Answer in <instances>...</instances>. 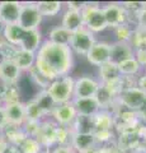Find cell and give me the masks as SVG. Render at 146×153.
I'll list each match as a JSON object with an SVG mask.
<instances>
[{
	"mask_svg": "<svg viewBox=\"0 0 146 153\" xmlns=\"http://www.w3.org/2000/svg\"><path fill=\"white\" fill-rule=\"evenodd\" d=\"M43 17L40 13L37 1H22V8L19 13V19L17 25L26 31L40 30Z\"/></svg>",
	"mask_w": 146,
	"mask_h": 153,
	"instance_id": "obj_4",
	"label": "cell"
},
{
	"mask_svg": "<svg viewBox=\"0 0 146 153\" xmlns=\"http://www.w3.org/2000/svg\"><path fill=\"white\" fill-rule=\"evenodd\" d=\"M102 9L107 22V27L111 30L130 23V17L121 3H106L102 5Z\"/></svg>",
	"mask_w": 146,
	"mask_h": 153,
	"instance_id": "obj_6",
	"label": "cell"
},
{
	"mask_svg": "<svg viewBox=\"0 0 146 153\" xmlns=\"http://www.w3.org/2000/svg\"><path fill=\"white\" fill-rule=\"evenodd\" d=\"M23 33H24V30L21 28L18 25L3 26V30H1L3 38L8 42V44H10V45L15 46V47H19Z\"/></svg>",
	"mask_w": 146,
	"mask_h": 153,
	"instance_id": "obj_27",
	"label": "cell"
},
{
	"mask_svg": "<svg viewBox=\"0 0 146 153\" xmlns=\"http://www.w3.org/2000/svg\"><path fill=\"white\" fill-rule=\"evenodd\" d=\"M134 28L135 26L131 25V23H126V25H122L120 27H117L113 30L114 33V41L117 42H128L131 41V37H132L134 33Z\"/></svg>",
	"mask_w": 146,
	"mask_h": 153,
	"instance_id": "obj_33",
	"label": "cell"
},
{
	"mask_svg": "<svg viewBox=\"0 0 146 153\" xmlns=\"http://www.w3.org/2000/svg\"><path fill=\"white\" fill-rule=\"evenodd\" d=\"M134 50H146V30L141 27H135L130 41Z\"/></svg>",
	"mask_w": 146,
	"mask_h": 153,
	"instance_id": "obj_34",
	"label": "cell"
},
{
	"mask_svg": "<svg viewBox=\"0 0 146 153\" xmlns=\"http://www.w3.org/2000/svg\"><path fill=\"white\" fill-rule=\"evenodd\" d=\"M73 105L76 114L79 116H88V117H93L98 111H99V105H98L97 100L94 97H88V98H74L73 100Z\"/></svg>",
	"mask_w": 146,
	"mask_h": 153,
	"instance_id": "obj_16",
	"label": "cell"
},
{
	"mask_svg": "<svg viewBox=\"0 0 146 153\" xmlns=\"http://www.w3.org/2000/svg\"><path fill=\"white\" fill-rule=\"evenodd\" d=\"M57 124L51 119H45L41 121L40 131L37 134L36 139L41 143L43 149H51L56 146V133H57Z\"/></svg>",
	"mask_w": 146,
	"mask_h": 153,
	"instance_id": "obj_11",
	"label": "cell"
},
{
	"mask_svg": "<svg viewBox=\"0 0 146 153\" xmlns=\"http://www.w3.org/2000/svg\"><path fill=\"white\" fill-rule=\"evenodd\" d=\"M37 55V54H36ZM34 69L38 71V73L43 76L46 80H48L51 83L52 80H55L56 78H59V74L56 73V71L51 68V66L46 63L43 59H41V57H36V63H34Z\"/></svg>",
	"mask_w": 146,
	"mask_h": 153,
	"instance_id": "obj_31",
	"label": "cell"
},
{
	"mask_svg": "<svg viewBox=\"0 0 146 153\" xmlns=\"http://www.w3.org/2000/svg\"><path fill=\"white\" fill-rule=\"evenodd\" d=\"M74 83L75 78L71 74L62 75L52 80L46 91L54 98L56 105L71 102L74 100Z\"/></svg>",
	"mask_w": 146,
	"mask_h": 153,
	"instance_id": "obj_2",
	"label": "cell"
},
{
	"mask_svg": "<svg viewBox=\"0 0 146 153\" xmlns=\"http://www.w3.org/2000/svg\"><path fill=\"white\" fill-rule=\"evenodd\" d=\"M69 128L73 134H93L94 133L93 117L79 116L78 115L74 123Z\"/></svg>",
	"mask_w": 146,
	"mask_h": 153,
	"instance_id": "obj_29",
	"label": "cell"
},
{
	"mask_svg": "<svg viewBox=\"0 0 146 153\" xmlns=\"http://www.w3.org/2000/svg\"><path fill=\"white\" fill-rule=\"evenodd\" d=\"M0 134L4 137V139H5L9 144L15 146V147H19L23 143V140L27 138L22 126L12 125V124H8V125L0 131Z\"/></svg>",
	"mask_w": 146,
	"mask_h": 153,
	"instance_id": "obj_25",
	"label": "cell"
},
{
	"mask_svg": "<svg viewBox=\"0 0 146 153\" xmlns=\"http://www.w3.org/2000/svg\"><path fill=\"white\" fill-rule=\"evenodd\" d=\"M5 107L7 117H8V124L17 126H22L24 121L27 120L26 117V108H24V102H15L12 105H8Z\"/></svg>",
	"mask_w": 146,
	"mask_h": 153,
	"instance_id": "obj_19",
	"label": "cell"
},
{
	"mask_svg": "<svg viewBox=\"0 0 146 153\" xmlns=\"http://www.w3.org/2000/svg\"><path fill=\"white\" fill-rule=\"evenodd\" d=\"M0 27H3V25H1V23H0Z\"/></svg>",
	"mask_w": 146,
	"mask_h": 153,
	"instance_id": "obj_51",
	"label": "cell"
},
{
	"mask_svg": "<svg viewBox=\"0 0 146 153\" xmlns=\"http://www.w3.org/2000/svg\"><path fill=\"white\" fill-rule=\"evenodd\" d=\"M135 26L146 30V3H144L142 9L140 10V13L137 14V17L135 19Z\"/></svg>",
	"mask_w": 146,
	"mask_h": 153,
	"instance_id": "obj_39",
	"label": "cell"
},
{
	"mask_svg": "<svg viewBox=\"0 0 146 153\" xmlns=\"http://www.w3.org/2000/svg\"><path fill=\"white\" fill-rule=\"evenodd\" d=\"M9 147V143L4 139V137L0 134V153H4L7 151V148Z\"/></svg>",
	"mask_w": 146,
	"mask_h": 153,
	"instance_id": "obj_47",
	"label": "cell"
},
{
	"mask_svg": "<svg viewBox=\"0 0 146 153\" xmlns=\"http://www.w3.org/2000/svg\"><path fill=\"white\" fill-rule=\"evenodd\" d=\"M37 7L43 18H54L64 12L65 4L62 1H37Z\"/></svg>",
	"mask_w": 146,
	"mask_h": 153,
	"instance_id": "obj_28",
	"label": "cell"
},
{
	"mask_svg": "<svg viewBox=\"0 0 146 153\" xmlns=\"http://www.w3.org/2000/svg\"><path fill=\"white\" fill-rule=\"evenodd\" d=\"M94 131L101 130H114V116L112 111L107 110H99L93 116Z\"/></svg>",
	"mask_w": 146,
	"mask_h": 153,
	"instance_id": "obj_22",
	"label": "cell"
},
{
	"mask_svg": "<svg viewBox=\"0 0 146 153\" xmlns=\"http://www.w3.org/2000/svg\"><path fill=\"white\" fill-rule=\"evenodd\" d=\"M43 41H45L43 35H42V32L40 30H33V31H26L24 30V33H23L22 40H21V45L18 49L37 52Z\"/></svg>",
	"mask_w": 146,
	"mask_h": 153,
	"instance_id": "obj_15",
	"label": "cell"
},
{
	"mask_svg": "<svg viewBox=\"0 0 146 153\" xmlns=\"http://www.w3.org/2000/svg\"><path fill=\"white\" fill-rule=\"evenodd\" d=\"M85 59L90 65L97 66V68L111 61V42L97 40V42L87 54Z\"/></svg>",
	"mask_w": 146,
	"mask_h": 153,
	"instance_id": "obj_9",
	"label": "cell"
},
{
	"mask_svg": "<svg viewBox=\"0 0 146 153\" xmlns=\"http://www.w3.org/2000/svg\"><path fill=\"white\" fill-rule=\"evenodd\" d=\"M135 56V50L128 42H111V61L120 64L122 61Z\"/></svg>",
	"mask_w": 146,
	"mask_h": 153,
	"instance_id": "obj_14",
	"label": "cell"
},
{
	"mask_svg": "<svg viewBox=\"0 0 146 153\" xmlns=\"http://www.w3.org/2000/svg\"><path fill=\"white\" fill-rule=\"evenodd\" d=\"M81 17L84 27L93 32L94 35L101 33L108 28L102 5L98 3H85V5L81 9Z\"/></svg>",
	"mask_w": 146,
	"mask_h": 153,
	"instance_id": "obj_3",
	"label": "cell"
},
{
	"mask_svg": "<svg viewBox=\"0 0 146 153\" xmlns=\"http://www.w3.org/2000/svg\"><path fill=\"white\" fill-rule=\"evenodd\" d=\"M76 116L78 114L73 102H66V103L56 105L50 119L55 121L59 126H70L76 119Z\"/></svg>",
	"mask_w": 146,
	"mask_h": 153,
	"instance_id": "obj_10",
	"label": "cell"
},
{
	"mask_svg": "<svg viewBox=\"0 0 146 153\" xmlns=\"http://www.w3.org/2000/svg\"><path fill=\"white\" fill-rule=\"evenodd\" d=\"M32 98H33V101L37 103V106L40 107L42 114L45 115V117L48 119L51 116V114H52L54 108L56 107V102L50 96V93L47 92L46 89H41Z\"/></svg>",
	"mask_w": 146,
	"mask_h": 153,
	"instance_id": "obj_23",
	"label": "cell"
},
{
	"mask_svg": "<svg viewBox=\"0 0 146 153\" xmlns=\"http://www.w3.org/2000/svg\"><path fill=\"white\" fill-rule=\"evenodd\" d=\"M118 65V69H120V73L121 75H126V76H137L144 73V69L142 66L139 64V61L134 57H131V59H127L125 61H122V63L117 64Z\"/></svg>",
	"mask_w": 146,
	"mask_h": 153,
	"instance_id": "obj_30",
	"label": "cell"
},
{
	"mask_svg": "<svg viewBox=\"0 0 146 153\" xmlns=\"http://www.w3.org/2000/svg\"><path fill=\"white\" fill-rule=\"evenodd\" d=\"M135 59L139 61V64L142 66V69L146 66V50H136Z\"/></svg>",
	"mask_w": 146,
	"mask_h": 153,
	"instance_id": "obj_42",
	"label": "cell"
},
{
	"mask_svg": "<svg viewBox=\"0 0 146 153\" xmlns=\"http://www.w3.org/2000/svg\"><path fill=\"white\" fill-rule=\"evenodd\" d=\"M8 125V117L5 112V107L0 105V131Z\"/></svg>",
	"mask_w": 146,
	"mask_h": 153,
	"instance_id": "obj_44",
	"label": "cell"
},
{
	"mask_svg": "<svg viewBox=\"0 0 146 153\" xmlns=\"http://www.w3.org/2000/svg\"><path fill=\"white\" fill-rule=\"evenodd\" d=\"M19 149L22 153H41L43 151V147L41 146V143L36 138L27 137L19 146Z\"/></svg>",
	"mask_w": 146,
	"mask_h": 153,
	"instance_id": "obj_36",
	"label": "cell"
},
{
	"mask_svg": "<svg viewBox=\"0 0 146 153\" xmlns=\"http://www.w3.org/2000/svg\"><path fill=\"white\" fill-rule=\"evenodd\" d=\"M21 102V87L19 84H7L0 82V105H8Z\"/></svg>",
	"mask_w": 146,
	"mask_h": 153,
	"instance_id": "obj_18",
	"label": "cell"
},
{
	"mask_svg": "<svg viewBox=\"0 0 146 153\" xmlns=\"http://www.w3.org/2000/svg\"><path fill=\"white\" fill-rule=\"evenodd\" d=\"M4 153H22V152L19 149V147H15V146H10V144H9V147L7 148V151L4 152Z\"/></svg>",
	"mask_w": 146,
	"mask_h": 153,
	"instance_id": "obj_48",
	"label": "cell"
},
{
	"mask_svg": "<svg viewBox=\"0 0 146 153\" xmlns=\"http://www.w3.org/2000/svg\"><path fill=\"white\" fill-rule=\"evenodd\" d=\"M136 87H137L139 89H141L146 94V73H141L137 76V80H136Z\"/></svg>",
	"mask_w": 146,
	"mask_h": 153,
	"instance_id": "obj_43",
	"label": "cell"
},
{
	"mask_svg": "<svg viewBox=\"0 0 146 153\" xmlns=\"http://www.w3.org/2000/svg\"><path fill=\"white\" fill-rule=\"evenodd\" d=\"M36 54L37 57L43 59L59 74V76L71 74L75 65V55L69 46L55 45L45 38Z\"/></svg>",
	"mask_w": 146,
	"mask_h": 153,
	"instance_id": "obj_1",
	"label": "cell"
},
{
	"mask_svg": "<svg viewBox=\"0 0 146 153\" xmlns=\"http://www.w3.org/2000/svg\"><path fill=\"white\" fill-rule=\"evenodd\" d=\"M50 153H76L71 146H55L50 149Z\"/></svg>",
	"mask_w": 146,
	"mask_h": 153,
	"instance_id": "obj_41",
	"label": "cell"
},
{
	"mask_svg": "<svg viewBox=\"0 0 146 153\" xmlns=\"http://www.w3.org/2000/svg\"><path fill=\"white\" fill-rule=\"evenodd\" d=\"M94 138H95L97 146L102 147V146H107L111 143H116V138L117 134L114 130H101V131H94L93 133Z\"/></svg>",
	"mask_w": 146,
	"mask_h": 153,
	"instance_id": "obj_35",
	"label": "cell"
},
{
	"mask_svg": "<svg viewBox=\"0 0 146 153\" xmlns=\"http://www.w3.org/2000/svg\"><path fill=\"white\" fill-rule=\"evenodd\" d=\"M24 108H26V117L27 120H33V121H42L45 120V115L42 114L40 107L37 103L33 101V98H29L28 101L24 102Z\"/></svg>",
	"mask_w": 146,
	"mask_h": 153,
	"instance_id": "obj_32",
	"label": "cell"
},
{
	"mask_svg": "<svg viewBox=\"0 0 146 153\" xmlns=\"http://www.w3.org/2000/svg\"><path fill=\"white\" fill-rule=\"evenodd\" d=\"M71 35L73 33L64 28L61 25L52 27L47 33L46 40L52 42L55 45H61V46H69L70 41H71Z\"/></svg>",
	"mask_w": 146,
	"mask_h": 153,
	"instance_id": "obj_24",
	"label": "cell"
},
{
	"mask_svg": "<svg viewBox=\"0 0 146 153\" xmlns=\"http://www.w3.org/2000/svg\"><path fill=\"white\" fill-rule=\"evenodd\" d=\"M22 1H0V23L3 26L17 25Z\"/></svg>",
	"mask_w": 146,
	"mask_h": 153,
	"instance_id": "obj_12",
	"label": "cell"
},
{
	"mask_svg": "<svg viewBox=\"0 0 146 153\" xmlns=\"http://www.w3.org/2000/svg\"><path fill=\"white\" fill-rule=\"evenodd\" d=\"M70 146L74 148L76 153L87 151L93 147H98L93 134H73Z\"/></svg>",
	"mask_w": 146,
	"mask_h": 153,
	"instance_id": "obj_26",
	"label": "cell"
},
{
	"mask_svg": "<svg viewBox=\"0 0 146 153\" xmlns=\"http://www.w3.org/2000/svg\"><path fill=\"white\" fill-rule=\"evenodd\" d=\"M98 80L102 84H109L113 83L116 80H118L121 78V73L118 69V65L112 63V61H108V63L101 65L98 68Z\"/></svg>",
	"mask_w": 146,
	"mask_h": 153,
	"instance_id": "obj_21",
	"label": "cell"
},
{
	"mask_svg": "<svg viewBox=\"0 0 146 153\" xmlns=\"http://www.w3.org/2000/svg\"><path fill=\"white\" fill-rule=\"evenodd\" d=\"M22 71L13 60L0 61V82L7 84H19Z\"/></svg>",
	"mask_w": 146,
	"mask_h": 153,
	"instance_id": "obj_13",
	"label": "cell"
},
{
	"mask_svg": "<svg viewBox=\"0 0 146 153\" xmlns=\"http://www.w3.org/2000/svg\"><path fill=\"white\" fill-rule=\"evenodd\" d=\"M79 153H99V148H98V147H93V148H89V149L79 152Z\"/></svg>",
	"mask_w": 146,
	"mask_h": 153,
	"instance_id": "obj_49",
	"label": "cell"
},
{
	"mask_svg": "<svg viewBox=\"0 0 146 153\" xmlns=\"http://www.w3.org/2000/svg\"><path fill=\"white\" fill-rule=\"evenodd\" d=\"M146 98V94L137 87H132L128 89H125L120 93L117 98V105L125 108L132 110V111H139L140 107Z\"/></svg>",
	"mask_w": 146,
	"mask_h": 153,
	"instance_id": "obj_8",
	"label": "cell"
},
{
	"mask_svg": "<svg viewBox=\"0 0 146 153\" xmlns=\"http://www.w3.org/2000/svg\"><path fill=\"white\" fill-rule=\"evenodd\" d=\"M101 82L92 75H80L75 78L74 83V98L94 97L99 89Z\"/></svg>",
	"mask_w": 146,
	"mask_h": 153,
	"instance_id": "obj_7",
	"label": "cell"
},
{
	"mask_svg": "<svg viewBox=\"0 0 146 153\" xmlns=\"http://www.w3.org/2000/svg\"><path fill=\"white\" fill-rule=\"evenodd\" d=\"M144 73H146V66H145V68H144Z\"/></svg>",
	"mask_w": 146,
	"mask_h": 153,
	"instance_id": "obj_50",
	"label": "cell"
},
{
	"mask_svg": "<svg viewBox=\"0 0 146 153\" xmlns=\"http://www.w3.org/2000/svg\"><path fill=\"white\" fill-rule=\"evenodd\" d=\"M98 148H99V153H126V152L122 151L116 143H111V144L102 146V147H98Z\"/></svg>",
	"mask_w": 146,
	"mask_h": 153,
	"instance_id": "obj_40",
	"label": "cell"
},
{
	"mask_svg": "<svg viewBox=\"0 0 146 153\" xmlns=\"http://www.w3.org/2000/svg\"><path fill=\"white\" fill-rule=\"evenodd\" d=\"M73 133L69 126H57L56 133V146H70Z\"/></svg>",
	"mask_w": 146,
	"mask_h": 153,
	"instance_id": "obj_37",
	"label": "cell"
},
{
	"mask_svg": "<svg viewBox=\"0 0 146 153\" xmlns=\"http://www.w3.org/2000/svg\"><path fill=\"white\" fill-rule=\"evenodd\" d=\"M97 42L95 35L85 27H81L80 30L75 31L71 35V41H70L69 47L71 49L74 55L78 56H87L92 46Z\"/></svg>",
	"mask_w": 146,
	"mask_h": 153,
	"instance_id": "obj_5",
	"label": "cell"
},
{
	"mask_svg": "<svg viewBox=\"0 0 146 153\" xmlns=\"http://www.w3.org/2000/svg\"><path fill=\"white\" fill-rule=\"evenodd\" d=\"M36 57H37L36 52L23 50V49H17L15 54L13 56V61L17 64V66L21 69L22 73H28L34 66Z\"/></svg>",
	"mask_w": 146,
	"mask_h": 153,
	"instance_id": "obj_20",
	"label": "cell"
},
{
	"mask_svg": "<svg viewBox=\"0 0 146 153\" xmlns=\"http://www.w3.org/2000/svg\"><path fill=\"white\" fill-rule=\"evenodd\" d=\"M65 4V8L66 9H74V10H80L85 5V3H80V1H67V3H64Z\"/></svg>",
	"mask_w": 146,
	"mask_h": 153,
	"instance_id": "obj_45",
	"label": "cell"
},
{
	"mask_svg": "<svg viewBox=\"0 0 146 153\" xmlns=\"http://www.w3.org/2000/svg\"><path fill=\"white\" fill-rule=\"evenodd\" d=\"M41 121H33V120H26L24 124L22 125V129L24 134L29 138H36L40 131Z\"/></svg>",
	"mask_w": 146,
	"mask_h": 153,
	"instance_id": "obj_38",
	"label": "cell"
},
{
	"mask_svg": "<svg viewBox=\"0 0 146 153\" xmlns=\"http://www.w3.org/2000/svg\"><path fill=\"white\" fill-rule=\"evenodd\" d=\"M61 26L64 28H66L71 33L80 30L81 27H84L81 12L65 8L62 12V16H61Z\"/></svg>",
	"mask_w": 146,
	"mask_h": 153,
	"instance_id": "obj_17",
	"label": "cell"
},
{
	"mask_svg": "<svg viewBox=\"0 0 146 153\" xmlns=\"http://www.w3.org/2000/svg\"><path fill=\"white\" fill-rule=\"evenodd\" d=\"M137 114H139L140 121L142 123V124H146V98H145V101L142 103V106H141L140 110L137 111Z\"/></svg>",
	"mask_w": 146,
	"mask_h": 153,
	"instance_id": "obj_46",
	"label": "cell"
}]
</instances>
